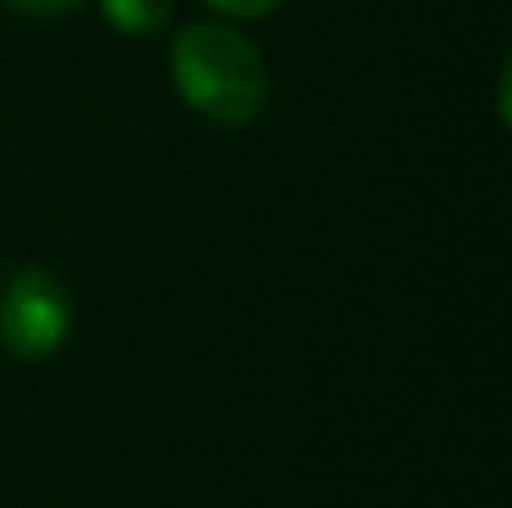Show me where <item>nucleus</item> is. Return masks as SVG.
Here are the masks:
<instances>
[{
  "instance_id": "nucleus-3",
  "label": "nucleus",
  "mask_w": 512,
  "mask_h": 508,
  "mask_svg": "<svg viewBox=\"0 0 512 508\" xmlns=\"http://www.w3.org/2000/svg\"><path fill=\"white\" fill-rule=\"evenodd\" d=\"M99 9H104L108 27H117V32L153 36V32H162V27L171 23L176 0H99Z\"/></svg>"
},
{
  "instance_id": "nucleus-2",
  "label": "nucleus",
  "mask_w": 512,
  "mask_h": 508,
  "mask_svg": "<svg viewBox=\"0 0 512 508\" xmlns=\"http://www.w3.org/2000/svg\"><path fill=\"white\" fill-rule=\"evenodd\" d=\"M77 302L68 284L45 266H23L0 284V347L23 365L50 360L68 342Z\"/></svg>"
},
{
  "instance_id": "nucleus-5",
  "label": "nucleus",
  "mask_w": 512,
  "mask_h": 508,
  "mask_svg": "<svg viewBox=\"0 0 512 508\" xmlns=\"http://www.w3.org/2000/svg\"><path fill=\"white\" fill-rule=\"evenodd\" d=\"M9 5L32 14V18H68L81 9V0H9Z\"/></svg>"
},
{
  "instance_id": "nucleus-1",
  "label": "nucleus",
  "mask_w": 512,
  "mask_h": 508,
  "mask_svg": "<svg viewBox=\"0 0 512 508\" xmlns=\"http://www.w3.org/2000/svg\"><path fill=\"white\" fill-rule=\"evenodd\" d=\"M171 77L198 117L243 131L270 104V63L230 23H189L171 41Z\"/></svg>"
},
{
  "instance_id": "nucleus-4",
  "label": "nucleus",
  "mask_w": 512,
  "mask_h": 508,
  "mask_svg": "<svg viewBox=\"0 0 512 508\" xmlns=\"http://www.w3.org/2000/svg\"><path fill=\"white\" fill-rule=\"evenodd\" d=\"M207 5L225 18H265V14H274L283 0H207Z\"/></svg>"
}]
</instances>
